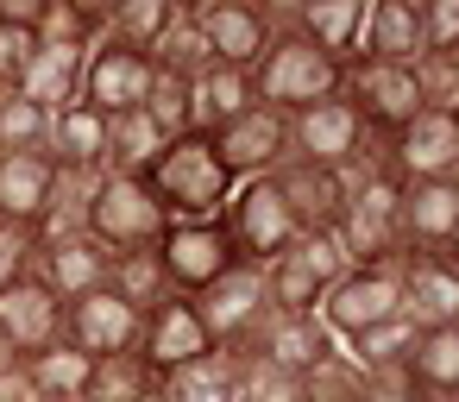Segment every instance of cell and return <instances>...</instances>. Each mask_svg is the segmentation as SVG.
Masks as SVG:
<instances>
[{"mask_svg":"<svg viewBox=\"0 0 459 402\" xmlns=\"http://www.w3.org/2000/svg\"><path fill=\"white\" fill-rule=\"evenodd\" d=\"M252 89H258V107H271V114L290 120V114L315 107V101H333V95L346 89V64L327 57L321 45H308V38L290 26V13H277V38H271V51L258 57Z\"/></svg>","mask_w":459,"mask_h":402,"instance_id":"6da1fadb","label":"cell"},{"mask_svg":"<svg viewBox=\"0 0 459 402\" xmlns=\"http://www.w3.org/2000/svg\"><path fill=\"white\" fill-rule=\"evenodd\" d=\"M145 183H152L164 220H221V208H227L233 189H239V183L227 176V164L214 158L208 133L170 139V145L158 151V164L145 170Z\"/></svg>","mask_w":459,"mask_h":402,"instance_id":"7a4b0ae2","label":"cell"},{"mask_svg":"<svg viewBox=\"0 0 459 402\" xmlns=\"http://www.w3.org/2000/svg\"><path fill=\"white\" fill-rule=\"evenodd\" d=\"M396 201H403V183L384 170V158L346 170V208H340V252L346 264H396L403 258V220H396Z\"/></svg>","mask_w":459,"mask_h":402,"instance_id":"3957f363","label":"cell"},{"mask_svg":"<svg viewBox=\"0 0 459 402\" xmlns=\"http://www.w3.org/2000/svg\"><path fill=\"white\" fill-rule=\"evenodd\" d=\"M164 227H170V220H164V208H158V195H152V183H145V176H114V170H101V176H95V195H89L82 233H89L108 258L158 245V239H164Z\"/></svg>","mask_w":459,"mask_h":402,"instance_id":"277c9868","label":"cell"},{"mask_svg":"<svg viewBox=\"0 0 459 402\" xmlns=\"http://www.w3.org/2000/svg\"><path fill=\"white\" fill-rule=\"evenodd\" d=\"M221 227H227L233 252H239V264H252V270H271V264L302 239V227H296V214H290V201L277 195L271 176L239 183L233 201L221 208Z\"/></svg>","mask_w":459,"mask_h":402,"instance_id":"5b68a950","label":"cell"},{"mask_svg":"<svg viewBox=\"0 0 459 402\" xmlns=\"http://www.w3.org/2000/svg\"><path fill=\"white\" fill-rule=\"evenodd\" d=\"M290 158L346 176V170H359V164L377 158V139L365 133V120L352 114V101L333 95V101H315V107L290 114Z\"/></svg>","mask_w":459,"mask_h":402,"instance_id":"8992f818","label":"cell"},{"mask_svg":"<svg viewBox=\"0 0 459 402\" xmlns=\"http://www.w3.org/2000/svg\"><path fill=\"white\" fill-rule=\"evenodd\" d=\"M396 314H403V258L396 264H359V270H346L327 289V302L315 308V321L340 346L359 339V333H371V327H384V321H396Z\"/></svg>","mask_w":459,"mask_h":402,"instance_id":"52a82bcc","label":"cell"},{"mask_svg":"<svg viewBox=\"0 0 459 402\" xmlns=\"http://www.w3.org/2000/svg\"><path fill=\"white\" fill-rule=\"evenodd\" d=\"M183 13H189L202 51L221 70H258V57L277 38V13L271 7H252V0H189Z\"/></svg>","mask_w":459,"mask_h":402,"instance_id":"ba28073f","label":"cell"},{"mask_svg":"<svg viewBox=\"0 0 459 402\" xmlns=\"http://www.w3.org/2000/svg\"><path fill=\"white\" fill-rule=\"evenodd\" d=\"M346 270H352V264H346V252H340L333 233H302V239L264 270L271 308H277V314H315V308L327 302V289H333Z\"/></svg>","mask_w":459,"mask_h":402,"instance_id":"9c48e42d","label":"cell"},{"mask_svg":"<svg viewBox=\"0 0 459 402\" xmlns=\"http://www.w3.org/2000/svg\"><path fill=\"white\" fill-rule=\"evenodd\" d=\"M195 314H202V327H208V339H214L221 352H246V346L258 339V327H264L277 308H271L264 270L233 264L221 283H208V289L195 295Z\"/></svg>","mask_w":459,"mask_h":402,"instance_id":"30bf717a","label":"cell"},{"mask_svg":"<svg viewBox=\"0 0 459 402\" xmlns=\"http://www.w3.org/2000/svg\"><path fill=\"white\" fill-rule=\"evenodd\" d=\"M158 264H164L170 295H189L195 302L208 283H221L239 264V252H233V239H227L221 220H170L164 239H158Z\"/></svg>","mask_w":459,"mask_h":402,"instance_id":"8fae6325","label":"cell"},{"mask_svg":"<svg viewBox=\"0 0 459 402\" xmlns=\"http://www.w3.org/2000/svg\"><path fill=\"white\" fill-rule=\"evenodd\" d=\"M340 95L352 101V114L365 120V133H371L377 145L396 139V133L428 107V101H421V82H415V64H352Z\"/></svg>","mask_w":459,"mask_h":402,"instance_id":"7c38bea8","label":"cell"},{"mask_svg":"<svg viewBox=\"0 0 459 402\" xmlns=\"http://www.w3.org/2000/svg\"><path fill=\"white\" fill-rule=\"evenodd\" d=\"M384 170L396 183H440V176H459V114H440V107H421L396 139L377 145Z\"/></svg>","mask_w":459,"mask_h":402,"instance_id":"4fadbf2b","label":"cell"},{"mask_svg":"<svg viewBox=\"0 0 459 402\" xmlns=\"http://www.w3.org/2000/svg\"><path fill=\"white\" fill-rule=\"evenodd\" d=\"M152 57L145 51H126L114 38H101L82 64V101L101 114V120H120V114H139L145 95H152Z\"/></svg>","mask_w":459,"mask_h":402,"instance_id":"5bb4252c","label":"cell"},{"mask_svg":"<svg viewBox=\"0 0 459 402\" xmlns=\"http://www.w3.org/2000/svg\"><path fill=\"white\" fill-rule=\"evenodd\" d=\"M32 277H39V283L70 308V302H82V295L108 289L114 258H108L89 233H51V239H39V245H32Z\"/></svg>","mask_w":459,"mask_h":402,"instance_id":"9a60e30c","label":"cell"},{"mask_svg":"<svg viewBox=\"0 0 459 402\" xmlns=\"http://www.w3.org/2000/svg\"><path fill=\"white\" fill-rule=\"evenodd\" d=\"M208 352H221V346L208 339V327H202V314H195L189 295H164L139 321V358L152 364V377H170V371H183V364H195Z\"/></svg>","mask_w":459,"mask_h":402,"instance_id":"2e32d148","label":"cell"},{"mask_svg":"<svg viewBox=\"0 0 459 402\" xmlns=\"http://www.w3.org/2000/svg\"><path fill=\"white\" fill-rule=\"evenodd\" d=\"M208 145H214V158L227 164L233 183H252V176H271V170L290 158V120L271 114V107H252V114H239L233 126L208 133Z\"/></svg>","mask_w":459,"mask_h":402,"instance_id":"e0dca14e","label":"cell"},{"mask_svg":"<svg viewBox=\"0 0 459 402\" xmlns=\"http://www.w3.org/2000/svg\"><path fill=\"white\" fill-rule=\"evenodd\" d=\"M139 321H145V314H139V308H126L114 289H95V295H82V302H70V308H64V339L101 364V358L139 352Z\"/></svg>","mask_w":459,"mask_h":402,"instance_id":"ac0fdd59","label":"cell"},{"mask_svg":"<svg viewBox=\"0 0 459 402\" xmlns=\"http://www.w3.org/2000/svg\"><path fill=\"white\" fill-rule=\"evenodd\" d=\"M51 195H57V164H51L45 151L0 158V227L39 239L45 220H51Z\"/></svg>","mask_w":459,"mask_h":402,"instance_id":"d6986e66","label":"cell"},{"mask_svg":"<svg viewBox=\"0 0 459 402\" xmlns=\"http://www.w3.org/2000/svg\"><path fill=\"white\" fill-rule=\"evenodd\" d=\"M0 339L20 352V364H26L32 352H45V346L64 339V302H57L32 270H26L20 283L0 289Z\"/></svg>","mask_w":459,"mask_h":402,"instance_id":"ffe728a7","label":"cell"},{"mask_svg":"<svg viewBox=\"0 0 459 402\" xmlns=\"http://www.w3.org/2000/svg\"><path fill=\"white\" fill-rule=\"evenodd\" d=\"M333 352H340V339H333L315 314H271V321L258 327V339H252L239 358H258V364H271V371L308 377V371L327 364Z\"/></svg>","mask_w":459,"mask_h":402,"instance_id":"44dd1931","label":"cell"},{"mask_svg":"<svg viewBox=\"0 0 459 402\" xmlns=\"http://www.w3.org/2000/svg\"><path fill=\"white\" fill-rule=\"evenodd\" d=\"M403 321L415 333L459 327V270L434 252H403Z\"/></svg>","mask_w":459,"mask_h":402,"instance_id":"7402d4cb","label":"cell"},{"mask_svg":"<svg viewBox=\"0 0 459 402\" xmlns=\"http://www.w3.org/2000/svg\"><path fill=\"white\" fill-rule=\"evenodd\" d=\"M396 220H403V252H434L440 258L453 245V233H459V176L403 183Z\"/></svg>","mask_w":459,"mask_h":402,"instance_id":"603a6c76","label":"cell"},{"mask_svg":"<svg viewBox=\"0 0 459 402\" xmlns=\"http://www.w3.org/2000/svg\"><path fill=\"white\" fill-rule=\"evenodd\" d=\"M352 64H421V7L415 0H365Z\"/></svg>","mask_w":459,"mask_h":402,"instance_id":"cb8c5ba5","label":"cell"},{"mask_svg":"<svg viewBox=\"0 0 459 402\" xmlns=\"http://www.w3.org/2000/svg\"><path fill=\"white\" fill-rule=\"evenodd\" d=\"M271 183H277V195L290 201V214H296L302 233H333V227H340V208H346V176H340V170L283 158V164L271 170Z\"/></svg>","mask_w":459,"mask_h":402,"instance_id":"d4e9b609","label":"cell"},{"mask_svg":"<svg viewBox=\"0 0 459 402\" xmlns=\"http://www.w3.org/2000/svg\"><path fill=\"white\" fill-rule=\"evenodd\" d=\"M45 158L57 170H76V176H101L108 164V120L89 107V101H70L51 114V133H45Z\"/></svg>","mask_w":459,"mask_h":402,"instance_id":"484cf974","label":"cell"},{"mask_svg":"<svg viewBox=\"0 0 459 402\" xmlns=\"http://www.w3.org/2000/svg\"><path fill=\"white\" fill-rule=\"evenodd\" d=\"M89 383H95V358L76 352L70 339L32 352V358L20 364V389H26L32 402H89Z\"/></svg>","mask_w":459,"mask_h":402,"instance_id":"4316f807","label":"cell"},{"mask_svg":"<svg viewBox=\"0 0 459 402\" xmlns=\"http://www.w3.org/2000/svg\"><path fill=\"white\" fill-rule=\"evenodd\" d=\"M152 402H246V358L239 352H208V358L158 377Z\"/></svg>","mask_w":459,"mask_h":402,"instance_id":"83f0119b","label":"cell"},{"mask_svg":"<svg viewBox=\"0 0 459 402\" xmlns=\"http://www.w3.org/2000/svg\"><path fill=\"white\" fill-rule=\"evenodd\" d=\"M82 64H89V51H57V45H39V57H32L26 82H20V95H26L32 107L57 114V107L82 101Z\"/></svg>","mask_w":459,"mask_h":402,"instance_id":"f1b7e54d","label":"cell"},{"mask_svg":"<svg viewBox=\"0 0 459 402\" xmlns=\"http://www.w3.org/2000/svg\"><path fill=\"white\" fill-rule=\"evenodd\" d=\"M359 20H365V0H308V7L290 13V26H296L308 45H321L327 57H340V64H352Z\"/></svg>","mask_w":459,"mask_h":402,"instance_id":"f546056e","label":"cell"},{"mask_svg":"<svg viewBox=\"0 0 459 402\" xmlns=\"http://www.w3.org/2000/svg\"><path fill=\"white\" fill-rule=\"evenodd\" d=\"M258 107V89H252V70H208V76H195V133H221V126H233L239 114H252Z\"/></svg>","mask_w":459,"mask_h":402,"instance_id":"4dcf8cb0","label":"cell"},{"mask_svg":"<svg viewBox=\"0 0 459 402\" xmlns=\"http://www.w3.org/2000/svg\"><path fill=\"white\" fill-rule=\"evenodd\" d=\"M164 145H170V133H164L145 107H139V114H120V120H108V164H101V170H114V176H145Z\"/></svg>","mask_w":459,"mask_h":402,"instance_id":"1f68e13d","label":"cell"},{"mask_svg":"<svg viewBox=\"0 0 459 402\" xmlns=\"http://www.w3.org/2000/svg\"><path fill=\"white\" fill-rule=\"evenodd\" d=\"M177 20H183V0H120V7H108V32H101V38H114V45L152 57Z\"/></svg>","mask_w":459,"mask_h":402,"instance_id":"d6a6232c","label":"cell"},{"mask_svg":"<svg viewBox=\"0 0 459 402\" xmlns=\"http://www.w3.org/2000/svg\"><path fill=\"white\" fill-rule=\"evenodd\" d=\"M409 377H415V389H421V396H459V327L415 333Z\"/></svg>","mask_w":459,"mask_h":402,"instance_id":"836d02e7","label":"cell"},{"mask_svg":"<svg viewBox=\"0 0 459 402\" xmlns=\"http://www.w3.org/2000/svg\"><path fill=\"white\" fill-rule=\"evenodd\" d=\"M101 32H108V7H89V0H45L39 45H57V51H95Z\"/></svg>","mask_w":459,"mask_h":402,"instance_id":"e575fe53","label":"cell"},{"mask_svg":"<svg viewBox=\"0 0 459 402\" xmlns=\"http://www.w3.org/2000/svg\"><path fill=\"white\" fill-rule=\"evenodd\" d=\"M108 289H114L126 308L152 314V308L170 295V283H164V264H158V245H145V252H120V258H114V277H108Z\"/></svg>","mask_w":459,"mask_h":402,"instance_id":"d590c367","label":"cell"},{"mask_svg":"<svg viewBox=\"0 0 459 402\" xmlns=\"http://www.w3.org/2000/svg\"><path fill=\"white\" fill-rule=\"evenodd\" d=\"M158 396V377L139 352H120V358H101L95 364V383H89V402H152Z\"/></svg>","mask_w":459,"mask_h":402,"instance_id":"8d00e7d4","label":"cell"},{"mask_svg":"<svg viewBox=\"0 0 459 402\" xmlns=\"http://www.w3.org/2000/svg\"><path fill=\"white\" fill-rule=\"evenodd\" d=\"M340 352L359 364V377H365V371H390V364H409V352H415V327L396 314V321H384V327H371V333L346 339Z\"/></svg>","mask_w":459,"mask_h":402,"instance_id":"74e56055","label":"cell"},{"mask_svg":"<svg viewBox=\"0 0 459 402\" xmlns=\"http://www.w3.org/2000/svg\"><path fill=\"white\" fill-rule=\"evenodd\" d=\"M145 114L170 133V139H183V133H195V82H183V76H152V95H145Z\"/></svg>","mask_w":459,"mask_h":402,"instance_id":"f35d334b","label":"cell"},{"mask_svg":"<svg viewBox=\"0 0 459 402\" xmlns=\"http://www.w3.org/2000/svg\"><path fill=\"white\" fill-rule=\"evenodd\" d=\"M302 402H365V377L346 352H333L327 364H315L302 377Z\"/></svg>","mask_w":459,"mask_h":402,"instance_id":"ab89813d","label":"cell"},{"mask_svg":"<svg viewBox=\"0 0 459 402\" xmlns=\"http://www.w3.org/2000/svg\"><path fill=\"white\" fill-rule=\"evenodd\" d=\"M32 57H39V32L13 26V20H0V95H20Z\"/></svg>","mask_w":459,"mask_h":402,"instance_id":"60d3db41","label":"cell"},{"mask_svg":"<svg viewBox=\"0 0 459 402\" xmlns=\"http://www.w3.org/2000/svg\"><path fill=\"white\" fill-rule=\"evenodd\" d=\"M421 57H459V0L421 7Z\"/></svg>","mask_w":459,"mask_h":402,"instance_id":"b9f144b4","label":"cell"},{"mask_svg":"<svg viewBox=\"0 0 459 402\" xmlns=\"http://www.w3.org/2000/svg\"><path fill=\"white\" fill-rule=\"evenodd\" d=\"M415 82H421V101L428 107L459 114V57H421L415 64Z\"/></svg>","mask_w":459,"mask_h":402,"instance_id":"7bdbcfd3","label":"cell"},{"mask_svg":"<svg viewBox=\"0 0 459 402\" xmlns=\"http://www.w3.org/2000/svg\"><path fill=\"white\" fill-rule=\"evenodd\" d=\"M32 245H39V239H26V233H13V227H0V289L20 283V277L32 270Z\"/></svg>","mask_w":459,"mask_h":402,"instance_id":"ee69618b","label":"cell"},{"mask_svg":"<svg viewBox=\"0 0 459 402\" xmlns=\"http://www.w3.org/2000/svg\"><path fill=\"white\" fill-rule=\"evenodd\" d=\"M440 258H446V264H453V270H459V233H453V245H446V252H440Z\"/></svg>","mask_w":459,"mask_h":402,"instance_id":"f6af8a7d","label":"cell"},{"mask_svg":"<svg viewBox=\"0 0 459 402\" xmlns=\"http://www.w3.org/2000/svg\"><path fill=\"white\" fill-rule=\"evenodd\" d=\"M421 402H459V396H421Z\"/></svg>","mask_w":459,"mask_h":402,"instance_id":"bcb514c9","label":"cell"}]
</instances>
